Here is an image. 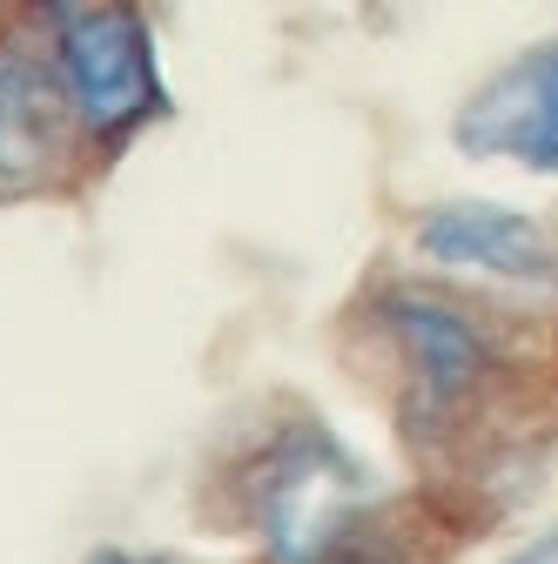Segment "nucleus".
<instances>
[{"mask_svg": "<svg viewBox=\"0 0 558 564\" xmlns=\"http://www.w3.org/2000/svg\"><path fill=\"white\" fill-rule=\"evenodd\" d=\"M216 490L262 564H438L417 498L364 464V451L316 410H269L243 423L216 464Z\"/></svg>", "mask_w": 558, "mask_h": 564, "instance_id": "obj_1", "label": "nucleus"}, {"mask_svg": "<svg viewBox=\"0 0 558 564\" xmlns=\"http://www.w3.org/2000/svg\"><path fill=\"white\" fill-rule=\"evenodd\" d=\"M371 349L384 357V383L410 437H458L464 416L498 390L505 336L498 323L431 282H384L371 290Z\"/></svg>", "mask_w": 558, "mask_h": 564, "instance_id": "obj_2", "label": "nucleus"}, {"mask_svg": "<svg viewBox=\"0 0 558 564\" xmlns=\"http://www.w3.org/2000/svg\"><path fill=\"white\" fill-rule=\"evenodd\" d=\"M41 28H47L54 75L88 134L95 169L121 162L149 128L175 115L169 67H162V28H155L149 0H67Z\"/></svg>", "mask_w": 558, "mask_h": 564, "instance_id": "obj_3", "label": "nucleus"}, {"mask_svg": "<svg viewBox=\"0 0 558 564\" xmlns=\"http://www.w3.org/2000/svg\"><path fill=\"white\" fill-rule=\"evenodd\" d=\"M95 169L88 134L54 75L47 28L28 14L0 28V208L54 202Z\"/></svg>", "mask_w": 558, "mask_h": 564, "instance_id": "obj_4", "label": "nucleus"}, {"mask_svg": "<svg viewBox=\"0 0 558 564\" xmlns=\"http://www.w3.org/2000/svg\"><path fill=\"white\" fill-rule=\"evenodd\" d=\"M451 141L471 162H512L525 175H558V41H538L498 61L458 101Z\"/></svg>", "mask_w": 558, "mask_h": 564, "instance_id": "obj_5", "label": "nucleus"}, {"mask_svg": "<svg viewBox=\"0 0 558 564\" xmlns=\"http://www.w3.org/2000/svg\"><path fill=\"white\" fill-rule=\"evenodd\" d=\"M417 256L451 275L477 282H551L558 275V236L551 223L505 202H438L410 229Z\"/></svg>", "mask_w": 558, "mask_h": 564, "instance_id": "obj_6", "label": "nucleus"}, {"mask_svg": "<svg viewBox=\"0 0 558 564\" xmlns=\"http://www.w3.org/2000/svg\"><path fill=\"white\" fill-rule=\"evenodd\" d=\"M498 564H558V524L551 531H538V538H525L512 557H498Z\"/></svg>", "mask_w": 558, "mask_h": 564, "instance_id": "obj_7", "label": "nucleus"}, {"mask_svg": "<svg viewBox=\"0 0 558 564\" xmlns=\"http://www.w3.org/2000/svg\"><path fill=\"white\" fill-rule=\"evenodd\" d=\"M82 564H189V557H169V551H121V544H108V551H88Z\"/></svg>", "mask_w": 558, "mask_h": 564, "instance_id": "obj_8", "label": "nucleus"}, {"mask_svg": "<svg viewBox=\"0 0 558 564\" xmlns=\"http://www.w3.org/2000/svg\"><path fill=\"white\" fill-rule=\"evenodd\" d=\"M34 14V0H0V28H14V21H28Z\"/></svg>", "mask_w": 558, "mask_h": 564, "instance_id": "obj_9", "label": "nucleus"}, {"mask_svg": "<svg viewBox=\"0 0 558 564\" xmlns=\"http://www.w3.org/2000/svg\"><path fill=\"white\" fill-rule=\"evenodd\" d=\"M67 0H34V21H47V14H61Z\"/></svg>", "mask_w": 558, "mask_h": 564, "instance_id": "obj_10", "label": "nucleus"}]
</instances>
